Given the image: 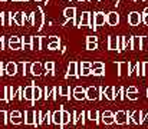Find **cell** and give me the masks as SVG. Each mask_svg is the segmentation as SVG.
<instances>
[{
    "label": "cell",
    "instance_id": "18",
    "mask_svg": "<svg viewBox=\"0 0 148 129\" xmlns=\"http://www.w3.org/2000/svg\"><path fill=\"white\" fill-rule=\"evenodd\" d=\"M40 99H43V89L40 87V86H36L35 85V89H33V103L32 105H35L38 100H40Z\"/></svg>",
    "mask_w": 148,
    "mask_h": 129
},
{
    "label": "cell",
    "instance_id": "48",
    "mask_svg": "<svg viewBox=\"0 0 148 129\" xmlns=\"http://www.w3.org/2000/svg\"><path fill=\"white\" fill-rule=\"evenodd\" d=\"M138 90H137V87L135 86H130L127 90H125V93H137Z\"/></svg>",
    "mask_w": 148,
    "mask_h": 129
},
{
    "label": "cell",
    "instance_id": "26",
    "mask_svg": "<svg viewBox=\"0 0 148 129\" xmlns=\"http://www.w3.org/2000/svg\"><path fill=\"white\" fill-rule=\"evenodd\" d=\"M86 116H88V119L89 121H92V122H95V124H99V112L98 111H88L86 112Z\"/></svg>",
    "mask_w": 148,
    "mask_h": 129
},
{
    "label": "cell",
    "instance_id": "55",
    "mask_svg": "<svg viewBox=\"0 0 148 129\" xmlns=\"http://www.w3.org/2000/svg\"><path fill=\"white\" fill-rule=\"evenodd\" d=\"M78 1H88V0H78Z\"/></svg>",
    "mask_w": 148,
    "mask_h": 129
},
{
    "label": "cell",
    "instance_id": "27",
    "mask_svg": "<svg viewBox=\"0 0 148 129\" xmlns=\"http://www.w3.org/2000/svg\"><path fill=\"white\" fill-rule=\"evenodd\" d=\"M63 16L66 19H75L76 17V9L75 7H66L63 10Z\"/></svg>",
    "mask_w": 148,
    "mask_h": 129
},
{
    "label": "cell",
    "instance_id": "25",
    "mask_svg": "<svg viewBox=\"0 0 148 129\" xmlns=\"http://www.w3.org/2000/svg\"><path fill=\"white\" fill-rule=\"evenodd\" d=\"M35 121H36V126H42V125L45 124V112H42V111H36Z\"/></svg>",
    "mask_w": 148,
    "mask_h": 129
},
{
    "label": "cell",
    "instance_id": "15",
    "mask_svg": "<svg viewBox=\"0 0 148 129\" xmlns=\"http://www.w3.org/2000/svg\"><path fill=\"white\" fill-rule=\"evenodd\" d=\"M105 23H106V16H105V13H102V12L95 13V16H94V27L102 26V25H105Z\"/></svg>",
    "mask_w": 148,
    "mask_h": 129
},
{
    "label": "cell",
    "instance_id": "53",
    "mask_svg": "<svg viewBox=\"0 0 148 129\" xmlns=\"http://www.w3.org/2000/svg\"><path fill=\"white\" fill-rule=\"evenodd\" d=\"M35 1H49V0H35Z\"/></svg>",
    "mask_w": 148,
    "mask_h": 129
},
{
    "label": "cell",
    "instance_id": "13",
    "mask_svg": "<svg viewBox=\"0 0 148 129\" xmlns=\"http://www.w3.org/2000/svg\"><path fill=\"white\" fill-rule=\"evenodd\" d=\"M82 26H88V27H94V23L91 22V13L89 12H84L81 14V23H79V27ZM95 29V27H94Z\"/></svg>",
    "mask_w": 148,
    "mask_h": 129
},
{
    "label": "cell",
    "instance_id": "35",
    "mask_svg": "<svg viewBox=\"0 0 148 129\" xmlns=\"http://www.w3.org/2000/svg\"><path fill=\"white\" fill-rule=\"evenodd\" d=\"M60 47V42H49L48 43V49L49 50H58Z\"/></svg>",
    "mask_w": 148,
    "mask_h": 129
},
{
    "label": "cell",
    "instance_id": "39",
    "mask_svg": "<svg viewBox=\"0 0 148 129\" xmlns=\"http://www.w3.org/2000/svg\"><path fill=\"white\" fill-rule=\"evenodd\" d=\"M92 75H94V76H103V75H105V68L94 69V70H92Z\"/></svg>",
    "mask_w": 148,
    "mask_h": 129
},
{
    "label": "cell",
    "instance_id": "45",
    "mask_svg": "<svg viewBox=\"0 0 148 129\" xmlns=\"http://www.w3.org/2000/svg\"><path fill=\"white\" fill-rule=\"evenodd\" d=\"M7 42L9 43H19V42H22V39H20L19 36H12V38H9Z\"/></svg>",
    "mask_w": 148,
    "mask_h": 129
},
{
    "label": "cell",
    "instance_id": "8",
    "mask_svg": "<svg viewBox=\"0 0 148 129\" xmlns=\"http://www.w3.org/2000/svg\"><path fill=\"white\" fill-rule=\"evenodd\" d=\"M141 22H143L141 13H138V12H131V13L128 14V23H130L131 26H138Z\"/></svg>",
    "mask_w": 148,
    "mask_h": 129
},
{
    "label": "cell",
    "instance_id": "7",
    "mask_svg": "<svg viewBox=\"0 0 148 129\" xmlns=\"http://www.w3.org/2000/svg\"><path fill=\"white\" fill-rule=\"evenodd\" d=\"M86 99L88 100H98L99 87H97V86H88L86 87Z\"/></svg>",
    "mask_w": 148,
    "mask_h": 129
},
{
    "label": "cell",
    "instance_id": "12",
    "mask_svg": "<svg viewBox=\"0 0 148 129\" xmlns=\"http://www.w3.org/2000/svg\"><path fill=\"white\" fill-rule=\"evenodd\" d=\"M101 121H102V124H105V125H111V124L115 122V113H112L111 111H105V112H102V115H101Z\"/></svg>",
    "mask_w": 148,
    "mask_h": 129
},
{
    "label": "cell",
    "instance_id": "19",
    "mask_svg": "<svg viewBox=\"0 0 148 129\" xmlns=\"http://www.w3.org/2000/svg\"><path fill=\"white\" fill-rule=\"evenodd\" d=\"M22 49H33V36H23L22 38Z\"/></svg>",
    "mask_w": 148,
    "mask_h": 129
},
{
    "label": "cell",
    "instance_id": "59",
    "mask_svg": "<svg viewBox=\"0 0 148 129\" xmlns=\"http://www.w3.org/2000/svg\"><path fill=\"white\" fill-rule=\"evenodd\" d=\"M141 1H143V0H141Z\"/></svg>",
    "mask_w": 148,
    "mask_h": 129
},
{
    "label": "cell",
    "instance_id": "6",
    "mask_svg": "<svg viewBox=\"0 0 148 129\" xmlns=\"http://www.w3.org/2000/svg\"><path fill=\"white\" fill-rule=\"evenodd\" d=\"M35 115H36V111H33V109H27V111H25V125L36 126Z\"/></svg>",
    "mask_w": 148,
    "mask_h": 129
},
{
    "label": "cell",
    "instance_id": "44",
    "mask_svg": "<svg viewBox=\"0 0 148 129\" xmlns=\"http://www.w3.org/2000/svg\"><path fill=\"white\" fill-rule=\"evenodd\" d=\"M101 68H105V65H103L102 62H94V63H92V70H94V69H101Z\"/></svg>",
    "mask_w": 148,
    "mask_h": 129
},
{
    "label": "cell",
    "instance_id": "38",
    "mask_svg": "<svg viewBox=\"0 0 148 129\" xmlns=\"http://www.w3.org/2000/svg\"><path fill=\"white\" fill-rule=\"evenodd\" d=\"M7 44H9V47H10L12 50H19V49L23 47V46H22V42H19V43H9L7 42Z\"/></svg>",
    "mask_w": 148,
    "mask_h": 129
},
{
    "label": "cell",
    "instance_id": "50",
    "mask_svg": "<svg viewBox=\"0 0 148 129\" xmlns=\"http://www.w3.org/2000/svg\"><path fill=\"white\" fill-rule=\"evenodd\" d=\"M85 116H86V112H81V121H82V125H85Z\"/></svg>",
    "mask_w": 148,
    "mask_h": 129
},
{
    "label": "cell",
    "instance_id": "11",
    "mask_svg": "<svg viewBox=\"0 0 148 129\" xmlns=\"http://www.w3.org/2000/svg\"><path fill=\"white\" fill-rule=\"evenodd\" d=\"M43 72H45V68H43V65H42L40 62H33V63H32V66H30V73H32L33 76H40V75H43Z\"/></svg>",
    "mask_w": 148,
    "mask_h": 129
},
{
    "label": "cell",
    "instance_id": "36",
    "mask_svg": "<svg viewBox=\"0 0 148 129\" xmlns=\"http://www.w3.org/2000/svg\"><path fill=\"white\" fill-rule=\"evenodd\" d=\"M72 116H73V118H72V124H73V125H76V124L81 121V113L75 111V112H72Z\"/></svg>",
    "mask_w": 148,
    "mask_h": 129
},
{
    "label": "cell",
    "instance_id": "4",
    "mask_svg": "<svg viewBox=\"0 0 148 129\" xmlns=\"http://www.w3.org/2000/svg\"><path fill=\"white\" fill-rule=\"evenodd\" d=\"M131 116V113H128V112H125V111H118L116 113H115V122L118 124V125H125V124H128L130 122V118Z\"/></svg>",
    "mask_w": 148,
    "mask_h": 129
},
{
    "label": "cell",
    "instance_id": "10",
    "mask_svg": "<svg viewBox=\"0 0 148 129\" xmlns=\"http://www.w3.org/2000/svg\"><path fill=\"white\" fill-rule=\"evenodd\" d=\"M19 72V65L16 62H7L6 63V75L7 76H16Z\"/></svg>",
    "mask_w": 148,
    "mask_h": 129
},
{
    "label": "cell",
    "instance_id": "43",
    "mask_svg": "<svg viewBox=\"0 0 148 129\" xmlns=\"http://www.w3.org/2000/svg\"><path fill=\"white\" fill-rule=\"evenodd\" d=\"M86 49L88 50H97L98 49V43H86Z\"/></svg>",
    "mask_w": 148,
    "mask_h": 129
},
{
    "label": "cell",
    "instance_id": "17",
    "mask_svg": "<svg viewBox=\"0 0 148 129\" xmlns=\"http://www.w3.org/2000/svg\"><path fill=\"white\" fill-rule=\"evenodd\" d=\"M108 49L109 50H119V36H111L108 39Z\"/></svg>",
    "mask_w": 148,
    "mask_h": 129
},
{
    "label": "cell",
    "instance_id": "37",
    "mask_svg": "<svg viewBox=\"0 0 148 129\" xmlns=\"http://www.w3.org/2000/svg\"><path fill=\"white\" fill-rule=\"evenodd\" d=\"M148 75V62L141 63V76H147Z\"/></svg>",
    "mask_w": 148,
    "mask_h": 129
},
{
    "label": "cell",
    "instance_id": "32",
    "mask_svg": "<svg viewBox=\"0 0 148 129\" xmlns=\"http://www.w3.org/2000/svg\"><path fill=\"white\" fill-rule=\"evenodd\" d=\"M9 124V113L6 111H0V125H7Z\"/></svg>",
    "mask_w": 148,
    "mask_h": 129
},
{
    "label": "cell",
    "instance_id": "54",
    "mask_svg": "<svg viewBox=\"0 0 148 129\" xmlns=\"http://www.w3.org/2000/svg\"><path fill=\"white\" fill-rule=\"evenodd\" d=\"M20 1H25V3H26V1H29V0H20Z\"/></svg>",
    "mask_w": 148,
    "mask_h": 129
},
{
    "label": "cell",
    "instance_id": "31",
    "mask_svg": "<svg viewBox=\"0 0 148 129\" xmlns=\"http://www.w3.org/2000/svg\"><path fill=\"white\" fill-rule=\"evenodd\" d=\"M42 39H43V36H33V49H36V50L42 49Z\"/></svg>",
    "mask_w": 148,
    "mask_h": 129
},
{
    "label": "cell",
    "instance_id": "52",
    "mask_svg": "<svg viewBox=\"0 0 148 129\" xmlns=\"http://www.w3.org/2000/svg\"><path fill=\"white\" fill-rule=\"evenodd\" d=\"M3 46H4V38L1 36V38H0V47L3 49Z\"/></svg>",
    "mask_w": 148,
    "mask_h": 129
},
{
    "label": "cell",
    "instance_id": "16",
    "mask_svg": "<svg viewBox=\"0 0 148 129\" xmlns=\"http://www.w3.org/2000/svg\"><path fill=\"white\" fill-rule=\"evenodd\" d=\"M59 109H62V124H60V129H65L68 124H71V112L65 111L63 106H60Z\"/></svg>",
    "mask_w": 148,
    "mask_h": 129
},
{
    "label": "cell",
    "instance_id": "57",
    "mask_svg": "<svg viewBox=\"0 0 148 129\" xmlns=\"http://www.w3.org/2000/svg\"><path fill=\"white\" fill-rule=\"evenodd\" d=\"M0 1H7V0H0Z\"/></svg>",
    "mask_w": 148,
    "mask_h": 129
},
{
    "label": "cell",
    "instance_id": "22",
    "mask_svg": "<svg viewBox=\"0 0 148 129\" xmlns=\"http://www.w3.org/2000/svg\"><path fill=\"white\" fill-rule=\"evenodd\" d=\"M25 13H22V12H17V13H14L13 14V23H16L17 26H23L25 25Z\"/></svg>",
    "mask_w": 148,
    "mask_h": 129
},
{
    "label": "cell",
    "instance_id": "56",
    "mask_svg": "<svg viewBox=\"0 0 148 129\" xmlns=\"http://www.w3.org/2000/svg\"><path fill=\"white\" fill-rule=\"evenodd\" d=\"M13 1H20V0H13Z\"/></svg>",
    "mask_w": 148,
    "mask_h": 129
},
{
    "label": "cell",
    "instance_id": "40",
    "mask_svg": "<svg viewBox=\"0 0 148 129\" xmlns=\"http://www.w3.org/2000/svg\"><path fill=\"white\" fill-rule=\"evenodd\" d=\"M79 66H81V69H92V63L91 62H86V60L81 62Z\"/></svg>",
    "mask_w": 148,
    "mask_h": 129
},
{
    "label": "cell",
    "instance_id": "29",
    "mask_svg": "<svg viewBox=\"0 0 148 129\" xmlns=\"http://www.w3.org/2000/svg\"><path fill=\"white\" fill-rule=\"evenodd\" d=\"M131 118H132V122L134 124H137V125H141L143 124V112L135 111V112L131 113Z\"/></svg>",
    "mask_w": 148,
    "mask_h": 129
},
{
    "label": "cell",
    "instance_id": "41",
    "mask_svg": "<svg viewBox=\"0 0 148 129\" xmlns=\"http://www.w3.org/2000/svg\"><path fill=\"white\" fill-rule=\"evenodd\" d=\"M45 124L52 125V112H49V111L45 113Z\"/></svg>",
    "mask_w": 148,
    "mask_h": 129
},
{
    "label": "cell",
    "instance_id": "3",
    "mask_svg": "<svg viewBox=\"0 0 148 129\" xmlns=\"http://www.w3.org/2000/svg\"><path fill=\"white\" fill-rule=\"evenodd\" d=\"M72 96H73L76 100H85V99H86V89L81 85L75 86L73 90H72Z\"/></svg>",
    "mask_w": 148,
    "mask_h": 129
},
{
    "label": "cell",
    "instance_id": "24",
    "mask_svg": "<svg viewBox=\"0 0 148 129\" xmlns=\"http://www.w3.org/2000/svg\"><path fill=\"white\" fill-rule=\"evenodd\" d=\"M103 96L108 99V100H114L115 99V87L114 86H108V87H105V90H103Z\"/></svg>",
    "mask_w": 148,
    "mask_h": 129
},
{
    "label": "cell",
    "instance_id": "9",
    "mask_svg": "<svg viewBox=\"0 0 148 129\" xmlns=\"http://www.w3.org/2000/svg\"><path fill=\"white\" fill-rule=\"evenodd\" d=\"M33 89H35V83L30 82V85L23 87V99L25 100H29L33 103Z\"/></svg>",
    "mask_w": 148,
    "mask_h": 129
},
{
    "label": "cell",
    "instance_id": "14",
    "mask_svg": "<svg viewBox=\"0 0 148 129\" xmlns=\"http://www.w3.org/2000/svg\"><path fill=\"white\" fill-rule=\"evenodd\" d=\"M106 23L109 26H118V23H119V14L116 12H109L106 14Z\"/></svg>",
    "mask_w": 148,
    "mask_h": 129
},
{
    "label": "cell",
    "instance_id": "5",
    "mask_svg": "<svg viewBox=\"0 0 148 129\" xmlns=\"http://www.w3.org/2000/svg\"><path fill=\"white\" fill-rule=\"evenodd\" d=\"M78 62H75V60H72V62H69V66H68V73H66V78H79L81 75H79V70H78Z\"/></svg>",
    "mask_w": 148,
    "mask_h": 129
},
{
    "label": "cell",
    "instance_id": "34",
    "mask_svg": "<svg viewBox=\"0 0 148 129\" xmlns=\"http://www.w3.org/2000/svg\"><path fill=\"white\" fill-rule=\"evenodd\" d=\"M43 99L48 100V99H52V87H45L43 89Z\"/></svg>",
    "mask_w": 148,
    "mask_h": 129
},
{
    "label": "cell",
    "instance_id": "23",
    "mask_svg": "<svg viewBox=\"0 0 148 129\" xmlns=\"http://www.w3.org/2000/svg\"><path fill=\"white\" fill-rule=\"evenodd\" d=\"M59 96H63L66 98L68 100H71V87L68 85H63L59 87Z\"/></svg>",
    "mask_w": 148,
    "mask_h": 129
},
{
    "label": "cell",
    "instance_id": "47",
    "mask_svg": "<svg viewBox=\"0 0 148 129\" xmlns=\"http://www.w3.org/2000/svg\"><path fill=\"white\" fill-rule=\"evenodd\" d=\"M98 42V38L97 36H88L86 38V43H97Z\"/></svg>",
    "mask_w": 148,
    "mask_h": 129
},
{
    "label": "cell",
    "instance_id": "58",
    "mask_svg": "<svg viewBox=\"0 0 148 129\" xmlns=\"http://www.w3.org/2000/svg\"><path fill=\"white\" fill-rule=\"evenodd\" d=\"M147 98H148V89H147Z\"/></svg>",
    "mask_w": 148,
    "mask_h": 129
},
{
    "label": "cell",
    "instance_id": "51",
    "mask_svg": "<svg viewBox=\"0 0 148 129\" xmlns=\"http://www.w3.org/2000/svg\"><path fill=\"white\" fill-rule=\"evenodd\" d=\"M49 42H60V39H58L56 36H50V38H49Z\"/></svg>",
    "mask_w": 148,
    "mask_h": 129
},
{
    "label": "cell",
    "instance_id": "20",
    "mask_svg": "<svg viewBox=\"0 0 148 129\" xmlns=\"http://www.w3.org/2000/svg\"><path fill=\"white\" fill-rule=\"evenodd\" d=\"M62 124V109L52 112V125H59Z\"/></svg>",
    "mask_w": 148,
    "mask_h": 129
},
{
    "label": "cell",
    "instance_id": "2",
    "mask_svg": "<svg viewBox=\"0 0 148 129\" xmlns=\"http://www.w3.org/2000/svg\"><path fill=\"white\" fill-rule=\"evenodd\" d=\"M9 122H10L12 125H20V124L25 122V118H23L22 112H19V111H12V112L9 113Z\"/></svg>",
    "mask_w": 148,
    "mask_h": 129
},
{
    "label": "cell",
    "instance_id": "46",
    "mask_svg": "<svg viewBox=\"0 0 148 129\" xmlns=\"http://www.w3.org/2000/svg\"><path fill=\"white\" fill-rule=\"evenodd\" d=\"M138 96H140V95H138V92H137V93H127V98H128V99H131V100H137V99H138Z\"/></svg>",
    "mask_w": 148,
    "mask_h": 129
},
{
    "label": "cell",
    "instance_id": "1",
    "mask_svg": "<svg viewBox=\"0 0 148 129\" xmlns=\"http://www.w3.org/2000/svg\"><path fill=\"white\" fill-rule=\"evenodd\" d=\"M32 14H33L32 25L40 30V29L43 27V23H45V13H43V10H42V9H38V10H36V12H33Z\"/></svg>",
    "mask_w": 148,
    "mask_h": 129
},
{
    "label": "cell",
    "instance_id": "33",
    "mask_svg": "<svg viewBox=\"0 0 148 129\" xmlns=\"http://www.w3.org/2000/svg\"><path fill=\"white\" fill-rule=\"evenodd\" d=\"M0 100L7 103V92H6V86H0Z\"/></svg>",
    "mask_w": 148,
    "mask_h": 129
},
{
    "label": "cell",
    "instance_id": "28",
    "mask_svg": "<svg viewBox=\"0 0 148 129\" xmlns=\"http://www.w3.org/2000/svg\"><path fill=\"white\" fill-rule=\"evenodd\" d=\"M6 92H7V103H10L17 95V89H13L12 86H6Z\"/></svg>",
    "mask_w": 148,
    "mask_h": 129
},
{
    "label": "cell",
    "instance_id": "21",
    "mask_svg": "<svg viewBox=\"0 0 148 129\" xmlns=\"http://www.w3.org/2000/svg\"><path fill=\"white\" fill-rule=\"evenodd\" d=\"M131 49L137 50V49H143V38L141 36H134L131 39Z\"/></svg>",
    "mask_w": 148,
    "mask_h": 129
},
{
    "label": "cell",
    "instance_id": "30",
    "mask_svg": "<svg viewBox=\"0 0 148 129\" xmlns=\"http://www.w3.org/2000/svg\"><path fill=\"white\" fill-rule=\"evenodd\" d=\"M43 68H45V75H48V73H50V75H55V62H52V60H49V62H46L45 65H43Z\"/></svg>",
    "mask_w": 148,
    "mask_h": 129
},
{
    "label": "cell",
    "instance_id": "49",
    "mask_svg": "<svg viewBox=\"0 0 148 129\" xmlns=\"http://www.w3.org/2000/svg\"><path fill=\"white\" fill-rule=\"evenodd\" d=\"M143 22L148 26V13H143Z\"/></svg>",
    "mask_w": 148,
    "mask_h": 129
},
{
    "label": "cell",
    "instance_id": "42",
    "mask_svg": "<svg viewBox=\"0 0 148 129\" xmlns=\"http://www.w3.org/2000/svg\"><path fill=\"white\" fill-rule=\"evenodd\" d=\"M79 75L81 76H89V75H92V69H81Z\"/></svg>",
    "mask_w": 148,
    "mask_h": 129
}]
</instances>
